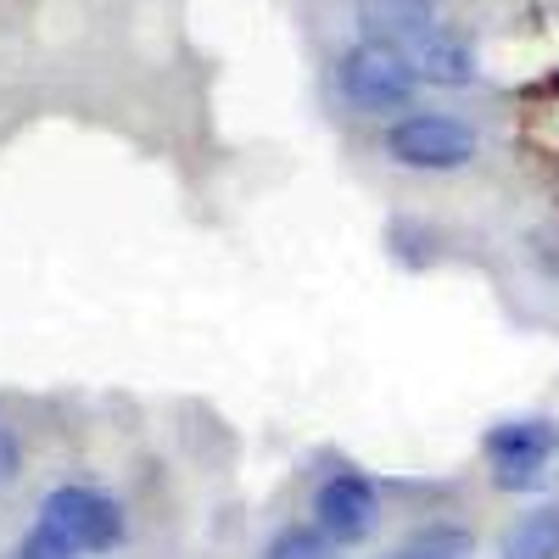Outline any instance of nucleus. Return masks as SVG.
<instances>
[{
    "label": "nucleus",
    "instance_id": "nucleus-9",
    "mask_svg": "<svg viewBox=\"0 0 559 559\" xmlns=\"http://www.w3.org/2000/svg\"><path fill=\"white\" fill-rule=\"evenodd\" d=\"M263 559H336V543L324 537L313 521H292V526H280L263 543Z\"/></svg>",
    "mask_w": 559,
    "mask_h": 559
},
{
    "label": "nucleus",
    "instance_id": "nucleus-7",
    "mask_svg": "<svg viewBox=\"0 0 559 559\" xmlns=\"http://www.w3.org/2000/svg\"><path fill=\"white\" fill-rule=\"evenodd\" d=\"M364 39H386V45H408L426 39L437 23H431V0H364Z\"/></svg>",
    "mask_w": 559,
    "mask_h": 559
},
{
    "label": "nucleus",
    "instance_id": "nucleus-8",
    "mask_svg": "<svg viewBox=\"0 0 559 559\" xmlns=\"http://www.w3.org/2000/svg\"><path fill=\"white\" fill-rule=\"evenodd\" d=\"M498 559H559V503H532L498 537Z\"/></svg>",
    "mask_w": 559,
    "mask_h": 559
},
{
    "label": "nucleus",
    "instance_id": "nucleus-2",
    "mask_svg": "<svg viewBox=\"0 0 559 559\" xmlns=\"http://www.w3.org/2000/svg\"><path fill=\"white\" fill-rule=\"evenodd\" d=\"M381 152L408 174H459L481 157V134L453 112H403L386 123Z\"/></svg>",
    "mask_w": 559,
    "mask_h": 559
},
{
    "label": "nucleus",
    "instance_id": "nucleus-10",
    "mask_svg": "<svg viewBox=\"0 0 559 559\" xmlns=\"http://www.w3.org/2000/svg\"><path fill=\"white\" fill-rule=\"evenodd\" d=\"M7 559H79V554H73V548H68L57 532H45V526L34 521V526L17 537V548H12Z\"/></svg>",
    "mask_w": 559,
    "mask_h": 559
},
{
    "label": "nucleus",
    "instance_id": "nucleus-1",
    "mask_svg": "<svg viewBox=\"0 0 559 559\" xmlns=\"http://www.w3.org/2000/svg\"><path fill=\"white\" fill-rule=\"evenodd\" d=\"M45 532H57L79 559H102L118 554L129 543V509L107 492V487H90V481H62L39 498V515Z\"/></svg>",
    "mask_w": 559,
    "mask_h": 559
},
{
    "label": "nucleus",
    "instance_id": "nucleus-4",
    "mask_svg": "<svg viewBox=\"0 0 559 559\" xmlns=\"http://www.w3.org/2000/svg\"><path fill=\"white\" fill-rule=\"evenodd\" d=\"M481 453L492 464L498 492H537L548 481V459L559 453V426L548 414H509L498 426H487Z\"/></svg>",
    "mask_w": 559,
    "mask_h": 559
},
{
    "label": "nucleus",
    "instance_id": "nucleus-11",
    "mask_svg": "<svg viewBox=\"0 0 559 559\" xmlns=\"http://www.w3.org/2000/svg\"><path fill=\"white\" fill-rule=\"evenodd\" d=\"M23 464H28V448H23L17 426H7V419H0V492L23 481Z\"/></svg>",
    "mask_w": 559,
    "mask_h": 559
},
{
    "label": "nucleus",
    "instance_id": "nucleus-12",
    "mask_svg": "<svg viewBox=\"0 0 559 559\" xmlns=\"http://www.w3.org/2000/svg\"><path fill=\"white\" fill-rule=\"evenodd\" d=\"M392 559H442V554H437V548H426V543L414 537V543H408V548H397Z\"/></svg>",
    "mask_w": 559,
    "mask_h": 559
},
{
    "label": "nucleus",
    "instance_id": "nucleus-6",
    "mask_svg": "<svg viewBox=\"0 0 559 559\" xmlns=\"http://www.w3.org/2000/svg\"><path fill=\"white\" fill-rule=\"evenodd\" d=\"M408 57H414L419 84H448L453 90V84H471L476 79V51L459 34H448V28H431L426 39H414Z\"/></svg>",
    "mask_w": 559,
    "mask_h": 559
},
{
    "label": "nucleus",
    "instance_id": "nucleus-5",
    "mask_svg": "<svg viewBox=\"0 0 559 559\" xmlns=\"http://www.w3.org/2000/svg\"><path fill=\"white\" fill-rule=\"evenodd\" d=\"M308 515H313V526L331 537L336 548H364L369 537L381 532V521H386V498H381V487L369 481L364 471L342 464V471H331L313 487Z\"/></svg>",
    "mask_w": 559,
    "mask_h": 559
},
{
    "label": "nucleus",
    "instance_id": "nucleus-3",
    "mask_svg": "<svg viewBox=\"0 0 559 559\" xmlns=\"http://www.w3.org/2000/svg\"><path fill=\"white\" fill-rule=\"evenodd\" d=\"M336 84L342 96L369 112V118H392V112H408L414 107V90H419V73H414V57L403 45H386V39H358L342 51L336 62Z\"/></svg>",
    "mask_w": 559,
    "mask_h": 559
}]
</instances>
